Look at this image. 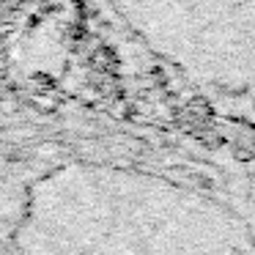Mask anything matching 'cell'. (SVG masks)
Wrapping results in <instances>:
<instances>
[{
	"mask_svg": "<svg viewBox=\"0 0 255 255\" xmlns=\"http://www.w3.org/2000/svg\"><path fill=\"white\" fill-rule=\"evenodd\" d=\"M132 121L255 156V0H127Z\"/></svg>",
	"mask_w": 255,
	"mask_h": 255,
	"instance_id": "obj_1",
	"label": "cell"
}]
</instances>
